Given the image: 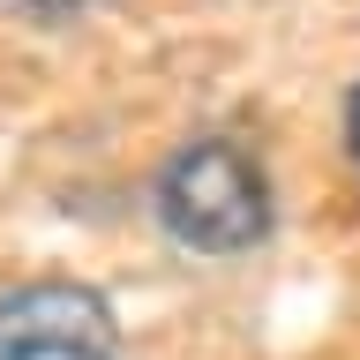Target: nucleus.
Masks as SVG:
<instances>
[{
  "instance_id": "7ed1b4c3",
  "label": "nucleus",
  "mask_w": 360,
  "mask_h": 360,
  "mask_svg": "<svg viewBox=\"0 0 360 360\" xmlns=\"http://www.w3.org/2000/svg\"><path fill=\"white\" fill-rule=\"evenodd\" d=\"M90 8H105V0H0V15H15V22H75Z\"/></svg>"
},
{
  "instance_id": "f257e3e1",
  "label": "nucleus",
  "mask_w": 360,
  "mask_h": 360,
  "mask_svg": "<svg viewBox=\"0 0 360 360\" xmlns=\"http://www.w3.org/2000/svg\"><path fill=\"white\" fill-rule=\"evenodd\" d=\"M150 210L165 240L188 255H248L278 233V195H270L263 158L240 135H195L158 165Z\"/></svg>"
},
{
  "instance_id": "f03ea898",
  "label": "nucleus",
  "mask_w": 360,
  "mask_h": 360,
  "mask_svg": "<svg viewBox=\"0 0 360 360\" xmlns=\"http://www.w3.org/2000/svg\"><path fill=\"white\" fill-rule=\"evenodd\" d=\"M0 360H120V315L90 278H22L0 292Z\"/></svg>"
},
{
  "instance_id": "20e7f679",
  "label": "nucleus",
  "mask_w": 360,
  "mask_h": 360,
  "mask_svg": "<svg viewBox=\"0 0 360 360\" xmlns=\"http://www.w3.org/2000/svg\"><path fill=\"white\" fill-rule=\"evenodd\" d=\"M338 135H345V158H353V173H360V75H353V90H345V112H338Z\"/></svg>"
}]
</instances>
